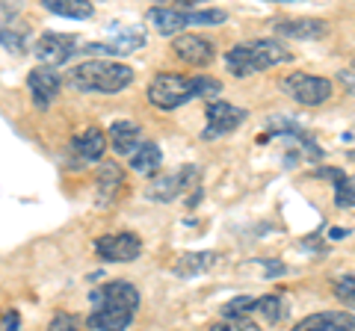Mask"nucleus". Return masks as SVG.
Wrapping results in <instances>:
<instances>
[{"mask_svg": "<svg viewBox=\"0 0 355 331\" xmlns=\"http://www.w3.org/2000/svg\"><path fill=\"white\" fill-rule=\"evenodd\" d=\"M107 136H110V148L116 154H128V157L142 145V127L130 118H116L107 127Z\"/></svg>", "mask_w": 355, "mask_h": 331, "instance_id": "obj_16", "label": "nucleus"}, {"mask_svg": "<svg viewBox=\"0 0 355 331\" xmlns=\"http://www.w3.org/2000/svg\"><path fill=\"white\" fill-rule=\"evenodd\" d=\"M48 331H86V328L80 325V319H77L74 314H57L51 319Z\"/></svg>", "mask_w": 355, "mask_h": 331, "instance_id": "obj_26", "label": "nucleus"}, {"mask_svg": "<svg viewBox=\"0 0 355 331\" xmlns=\"http://www.w3.org/2000/svg\"><path fill=\"white\" fill-rule=\"evenodd\" d=\"M172 51H175L178 60L198 65V69H205V65H210L216 60V45L205 36H196V33H181V36H175Z\"/></svg>", "mask_w": 355, "mask_h": 331, "instance_id": "obj_12", "label": "nucleus"}, {"mask_svg": "<svg viewBox=\"0 0 355 331\" xmlns=\"http://www.w3.org/2000/svg\"><path fill=\"white\" fill-rule=\"evenodd\" d=\"M216 260H219L216 251H190V255H181L175 260V275L178 278H196V275L207 272Z\"/></svg>", "mask_w": 355, "mask_h": 331, "instance_id": "obj_19", "label": "nucleus"}, {"mask_svg": "<svg viewBox=\"0 0 355 331\" xmlns=\"http://www.w3.org/2000/svg\"><path fill=\"white\" fill-rule=\"evenodd\" d=\"M133 69L121 65L113 60H89L74 65L69 71V83L77 92H98V95H116L121 89H128L133 83Z\"/></svg>", "mask_w": 355, "mask_h": 331, "instance_id": "obj_4", "label": "nucleus"}, {"mask_svg": "<svg viewBox=\"0 0 355 331\" xmlns=\"http://www.w3.org/2000/svg\"><path fill=\"white\" fill-rule=\"evenodd\" d=\"M252 307H254V299H252V296H237V299H231V302L222 305V316H225L228 323L252 319Z\"/></svg>", "mask_w": 355, "mask_h": 331, "instance_id": "obj_24", "label": "nucleus"}, {"mask_svg": "<svg viewBox=\"0 0 355 331\" xmlns=\"http://www.w3.org/2000/svg\"><path fill=\"white\" fill-rule=\"evenodd\" d=\"M42 6L48 12L60 15V18H74V21H83V18H92L95 6L86 3V0H42Z\"/></svg>", "mask_w": 355, "mask_h": 331, "instance_id": "obj_21", "label": "nucleus"}, {"mask_svg": "<svg viewBox=\"0 0 355 331\" xmlns=\"http://www.w3.org/2000/svg\"><path fill=\"white\" fill-rule=\"evenodd\" d=\"M160 163H163V151L157 142H148V139H142V145L130 154V169L139 175H157Z\"/></svg>", "mask_w": 355, "mask_h": 331, "instance_id": "obj_20", "label": "nucleus"}, {"mask_svg": "<svg viewBox=\"0 0 355 331\" xmlns=\"http://www.w3.org/2000/svg\"><path fill=\"white\" fill-rule=\"evenodd\" d=\"M18 325H21L18 311H9V314L3 316V331H18Z\"/></svg>", "mask_w": 355, "mask_h": 331, "instance_id": "obj_29", "label": "nucleus"}, {"mask_svg": "<svg viewBox=\"0 0 355 331\" xmlns=\"http://www.w3.org/2000/svg\"><path fill=\"white\" fill-rule=\"evenodd\" d=\"M284 314H287V305H284V299H282L279 293H270V296H261V299H254L252 316H261L263 323L275 325V323H282V319H284Z\"/></svg>", "mask_w": 355, "mask_h": 331, "instance_id": "obj_22", "label": "nucleus"}, {"mask_svg": "<svg viewBox=\"0 0 355 331\" xmlns=\"http://www.w3.org/2000/svg\"><path fill=\"white\" fill-rule=\"evenodd\" d=\"M89 305L86 325L92 331H128L139 311V290L125 278H113L89 293Z\"/></svg>", "mask_w": 355, "mask_h": 331, "instance_id": "obj_1", "label": "nucleus"}, {"mask_svg": "<svg viewBox=\"0 0 355 331\" xmlns=\"http://www.w3.org/2000/svg\"><path fill=\"white\" fill-rule=\"evenodd\" d=\"M293 331H355V316L349 311H320L296 323Z\"/></svg>", "mask_w": 355, "mask_h": 331, "instance_id": "obj_15", "label": "nucleus"}, {"mask_svg": "<svg viewBox=\"0 0 355 331\" xmlns=\"http://www.w3.org/2000/svg\"><path fill=\"white\" fill-rule=\"evenodd\" d=\"M95 255L107 263H130L142 255V240L130 231L121 234H104L95 240Z\"/></svg>", "mask_w": 355, "mask_h": 331, "instance_id": "obj_9", "label": "nucleus"}, {"mask_svg": "<svg viewBox=\"0 0 355 331\" xmlns=\"http://www.w3.org/2000/svg\"><path fill=\"white\" fill-rule=\"evenodd\" d=\"M219 92H222V83L207 74L187 77V74L163 71L148 83V101L160 109H178L196 101V98H219Z\"/></svg>", "mask_w": 355, "mask_h": 331, "instance_id": "obj_2", "label": "nucleus"}, {"mask_svg": "<svg viewBox=\"0 0 355 331\" xmlns=\"http://www.w3.org/2000/svg\"><path fill=\"white\" fill-rule=\"evenodd\" d=\"M198 181H202V172L198 166H181L178 172L166 175V178H157L148 186V198L151 202H175L184 193H198Z\"/></svg>", "mask_w": 355, "mask_h": 331, "instance_id": "obj_7", "label": "nucleus"}, {"mask_svg": "<svg viewBox=\"0 0 355 331\" xmlns=\"http://www.w3.org/2000/svg\"><path fill=\"white\" fill-rule=\"evenodd\" d=\"M291 60H293V53L275 39L240 42V45L225 51V69L231 77H252V74H261L266 69H272V65H282Z\"/></svg>", "mask_w": 355, "mask_h": 331, "instance_id": "obj_3", "label": "nucleus"}, {"mask_svg": "<svg viewBox=\"0 0 355 331\" xmlns=\"http://www.w3.org/2000/svg\"><path fill=\"white\" fill-rule=\"evenodd\" d=\"M225 12L222 9H193V0H184L181 6H151L148 24L160 36H181L184 27H205V24H222Z\"/></svg>", "mask_w": 355, "mask_h": 331, "instance_id": "obj_5", "label": "nucleus"}, {"mask_svg": "<svg viewBox=\"0 0 355 331\" xmlns=\"http://www.w3.org/2000/svg\"><path fill=\"white\" fill-rule=\"evenodd\" d=\"M27 89L33 95L36 109H48L62 89V74L57 69H48V65H39V69H33L27 74Z\"/></svg>", "mask_w": 355, "mask_h": 331, "instance_id": "obj_11", "label": "nucleus"}, {"mask_svg": "<svg viewBox=\"0 0 355 331\" xmlns=\"http://www.w3.org/2000/svg\"><path fill=\"white\" fill-rule=\"evenodd\" d=\"M338 80L343 83V86H347V89L355 95V69H347V71H340L338 74Z\"/></svg>", "mask_w": 355, "mask_h": 331, "instance_id": "obj_28", "label": "nucleus"}, {"mask_svg": "<svg viewBox=\"0 0 355 331\" xmlns=\"http://www.w3.org/2000/svg\"><path fill=\"white\" fill-rule=\"evenodd\" d=\"M331 181H335V204L338 207H355V178H347L338 169H329Z\"/></svg>", "mask_w": 355, "mask_h": 331, "instance_id": "obj_23", "label": "nucleus"}, {"mask_svg": "<svg viewBox=\"0 0 355 331\" xmlns=\"http://www.w3.org/2000/svg\"><path fill=\"white\" fill-rule=\"evenodd\" d=\"M121 186H125V169H121L119 163L107 160V163L98 166V178H95V202H98V207L113 204L119 198V193H121Z\"/></svg>", "mask_w": 355, "mask_h": 331, "instance_id": "obj_14", "label": "nucleus"}, {"mask_svg": "<svg viewBox=\"0 0 355 331\" xmlns=\"http://www.w3.org/2000/svg\"><path fill=\"white\" fill-rule=\"evenodd\" d=\"M142 45H146V33L139 27L121 30L119 24H113V42H89V45H83V51L86 53H107V57H121V53H133Z\"/></svg>", "mask_w": 355, "mask_h": 331, "instance_id": "obj_13", "label": "nucleus"}, {"mask_svg": "<svg viewBox=\"0 0 355 331\" xmlns=\"http://www.w3.org/2000/svg\"><path fill=\"white\" fill-rule=\"evenodd\" d=\"M77 45H80V39L71 36V33H44V36H39L33 53H36V60L42 65H48V69H57V65L69 62L74 57Z\"/></svg>", "mask_w": 355, "mask_h": 331, "instance_id": "obj_10", "label": "nucleus"}, {"mask_svg": "<svg viewBox=\"0 0 355 331\" xmlns=\"http://www.w3.org/2000/svg\"><path fill=\"white\" fill-rule=\"evenodd\" d=\"M282 92L287 98H293L296 104L320 107V104H326L329 98H331V80H329V77L296 71V74H287L284 80H282Z\"/></svg>", "mask_w": 355, "mask_h": 331, "instance_id": "obj_6", "label": "nucleus"}, {"mask_svg": "<svg viewBox=\"0 0 355 331\" xmlns=\"http://www.w3.org/2000/svg\"><path fill=\"white\" fill-rule=\"evenodd\" d=\"M71 148L83 163H95L107 151V134L101 127H83V134H77L71 139Z\"/></svg>", "mask_w": 355, "mask_h": 331, "instance_id": "obj_17", "label": "nucleus"}, {"mask_svg": "<svg viewBox=\"0 0 355 331\" xmlns=\"http://www.w3.org/2000/svg\"><path fill=\"white\" fill-rule=\"evenodd\" d=\"M0 45H3L9 53H21L24 51V36L9 27H0Z\"/></svg>", "mask_w": 355, "mask_h": 331, "instance_id": "obj_27", "label": "nucleus"}, {"mask_svg": "<svg viewBox=\"0 0 355 331\" xmlns=\"http://www.w3.org/2000/svg\"><path fill=\"white\" fill-rule=\"evenodd\" d=\"M335 296L347 307H352V311H355V275H343V278L335 281Z\"/></svg>", "mask_w": 355, "mask_h": 331, "instance_id": "obj_25", "label": "nucleus"}, {"mask_svg": "<svg viewBox=\"0 0 355 331\" xmlns=\"http://www.w3.org/2000/svg\"><path fill=\"white\" fill-rule=\"evenodd\" d=\"M272 30L291 39H323L329 33V24L320 18H287V21H275Z\"/></svg>", "mask_w": 355, "mask_h": 331, "instance_id": "obj_18", "label": "nucleus"}, {"mask_svg": "<svg viewBox=\"0 0 355 331\" xmlns=\"http://www.w3.org/2000/svg\"><path fill=\"white\" fill-rule=\"evenodd\" d=\"M249 118V113L243 107H234L228 101H207V109H205V134L202 139H216V136H225L231 130H237L243 121Z\"/></svg>", "mask_w": 355, "mask_h": 331, "instance_id": "obj_8", "label": "nucleus"}]
</instances>
